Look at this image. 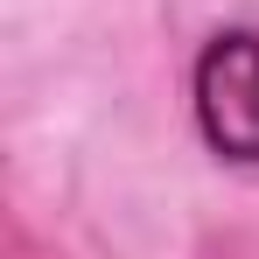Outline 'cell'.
Instances as JSON below:
<instances>
[{
    "label": "cell",
    "mask_w": 259,
    "mask_h": 259,
    "mask_svg": "<svg viewBox=\"0 0 259 259\" xmlns=\"http://www.w3.org/2000/svg\"><path fill=\"white\" fill-rule=\"evenodd\" d=\"M196 112L217 154L259 161V35H217L196 63Z\"/></svg>",
    "instance_id": "6da1fadb"
}]
</instances>
